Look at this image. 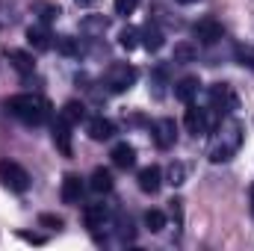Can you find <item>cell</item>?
Returning a JSON list of instances; mask_svg holds the SVG:
<instances>
[{
    "label": "cell",
    "instance_id": "12",
    "mask_svg": "<svg viewBox=\"0 0 254 251\" xmlns=\"http://www.w3.org/2000/svg\"><path fill=\"white\" fill-rule=\"evenodd\" d=\"M27 42H30L33 51H51V48H54V36H51V30H48L45 24L30 27V30H27Z\"/></svg>",
    "mask_w": 254,
    "mask_h": 251
},
{
    "label": "cell",
    "instance_id": "32",
    "mask_svg": "<svg viewBox=\"0 0 254 251\" xmlns=\"http://www.w3.org/2000/svg\"><path fill=\"white\" fill-rule=\"evenodd\" d=\"M21 240H27V243H36V246H42V243H45V237H39V234H21Z\"/></svg>",
    "mask_w": 254,
    "mask_h": 251
},
{
    "label": "cell",
    "instance_id": "17",
    "mask_svg": "<svg viewBox=\"0 0 254 251\" xmlns=\"http://www.w3.org/2000/svg\"><path fill=\"white\" fill-rule=\"evenodd\" d=\"M113 187H116V181H113V175L107 169H95L92 172V178H89V189L92 192L104 195V192H113Z\"/></svg>",
    "mask_w": 254,
    "mask_h": 251
},
{
    "label": "cell",
    "instance_id": "2",
    "mask_svg": "<svg viewBox=\"0 0 254 251\" xmlns=\"http://www.w3.org/2000/svg\"><path fill=\"white\" fill-rule=\"evenodd\" d=\"M213 133L216 136H213V145H210L207 157H210V163H228L240 151V145L246 139V127L237 119H228V122H219V127Z\"/></svg>",
    "mask_w": 254,
    "mask_h": 251
},
{
    "label": "cell",
    "instance_id": "34",
    "mask_svg": "<svg viewBox=\"0 0 254 251\" xmlns=\"http://www.w3.org/2000/svg\"><path fill=\"white\" fill-rule=\"evenodd\" d=\"M74 3H77V6H92L95 0H74Z\"/></svg>",
    "mask_w": 254,
    "mask_h": 251
},
{
    "label": "cell",
    "instance_id": "27",
    "mask_svg": "<svg viewBox=\"0 0 254 251\" xmlns=\"http://www.w3.org/2000/svg\"><path fill=\"white\" fill-rule=\"evenodd\" d=\"M151 80H154V86H157V89H154V95L160 98V95H163V86L169 83V65H157V68H154V74H151Z\"/></svg>",
    "mask_w": 254,
    "mask_h": 251
},
{
    "label": "cell",
    "instance_id": "16",
    "mask_svg": "<svg viewBox=\"0 0 254 251\" xmlns=\"http://www.w3.org/2000/svg\"><path fill=\"white\" fill-rule=\"evenodd\" d=\"M139 39H142V45H145L148 51H160V48L166 45V36H163V30H160L157 24H145V27L139 30Z\"/></svg>",
    "mask_w": 254,
    "mask_h": 251
},
{
    "label": "cell",
    "instance_id": "4",
    "mask_svg": "<svg viewBox=\"0 0 254 251\" xmlns=\"http://www.w3.org/2000/svg\"><path fill=\"white\" fill-rule=\"evenodd\" d=\"M136 77H139V71L133 65L116 63V65H110V71H107V86H110L113 95H122V92H127L136 83Z\"/></svg>",
    "mask_w": 254,
    "mask_h": 251
},
{
    "label": "cell",
    "instance_id": "35",
    "mask_svg": "<svg viewBox=\"0 0 254 251\" xmlns=\"http://www.w3.org/2000/svg\"><path fill=\"white\" fill-rule=\"evenodd\" d=\"M178 3H198V0H178Z\"/></svg>",
    "mask_w": 254,
    "mask_h": 251
},
{
    "label": "cell",
    "instance_id": "31",
    "mask_svg": "<svg viewBox=\"0 0 254 251\" xmlns=\"http://www.w3.org/2000/svg\"><path fill=\"white\" fill-rule=\"evenodd\" d=\"M83 27H86V30H107V18H98V21H92V18H89Z\"/></svg>",
    "mask_w": 254,
    "mask_h": 251
},
{
    "label": "cell",
    "instance_id": "8",
    "mask_svg": "<svg viewBox=\"0 0 254 251\" xmlns=\"http://www.w3.org/2000/svg\"><path fill=\"white\" fill-rule=\"evenodd\" d=\"M83 222H86V228H89L92 234H98V231L110 222V210H107L104 204H89V207L83 210Z\"/></svg>",
    "mask_w": 254,
    "mask_h": 251
},
{
    "label": "cell",
    "instance_id": "11",
    "mask_svg": "<svg viewBox=\"0 0 254 251\" xmlns=\"http://www.w3.org/2000/svg\"><path fill=\"white\" fill-rule=\"evenodd\" d=\"M89 136L95 139V142H107V139H113L116 136V125L110 122V119H104V116H95V119H89Z\"/></svg>",
    "mask_w": 254,
    "mask_h": 251
},
{
    "label": "cell",
    "instance_id": "30",
    "mask_svg": "<svg viewBox=\"0 0 254 251\" xmlns=\"http://www.w3.org/2000/svg\"><path fill=\"white\" fill-rule=\"evenodd\" d=\"M237 60H240V65L254 68V51L252 48H237Z\"/></svg>",
    "mask_w": 254,
    "mask_h": 251
},
{
    "label": "cell",
    "instance_id": "22",
    "mask_svg": "<svg viewBox=\"0 0 254 251\" xmlns=\"http://www.w3.org/2000/svg\"><path fill=\"white\" fill-rule=\"evenodd\" d=\"M57 51H60L63 57H80V39H74V36L57 39Z\"/></svg>",
    "mask_w": 254,
    "mask_h": 251
},
{
    "label": "cell",
    "instance_id": "21",
    "mask_svg": "<svg viewBox=\"0 0 254 251\" xmlns=\"http://www.w3.org/2000/svg\"><path fill=\"white\" fill-rule=\"evenodd\" d=\"M145 228H148L151 234H160V231L166 228V213H163V210H148V213H145Z\"/></svg>",
    "mask_w": 254,
    "mask_h": 251
},
{
    "label": "cell",
    "instance_id": "20",
    "mask_svg": "<svg viewBox=\"0 0 254 251\" xmlns=\"http://www.w3.org/2000/svg\"><path fill=\"white\" fill-rule=\"evenodd\" d=\"M33 12L42 18V24H51V21L60 18V6L57 3H48V0H36L33 3Z\"/></svg>",
    "mask_w": 254,
    "mask_h": 251
},
{
    "label": "cell",
    "instance_id": "29",
    "mask_svg": "<svg viewBox=\"0 0 254 251\" xmlns=\"http://www.w3.org/2000/svg\"><path fill=\"white\" fill-rule=\"evenodd\" d=\"M136 6H139V0H116V15H125L127 18Z\"/></svg>",
    "mask_w": 254,
    "mask_h": 251
},
{
    "label": "cell",
    "instance_id": "24",
    "mask_svg": "<svg viewBox=\"0 0 254 251\" xmlns=\"http://www.w3.org/2000/svg\"><path fill=\"white\" fill-rule=\"evenodd\" d=\"M119 45H122L125 51H133L136 45H142V39H139V30H136V27H125V30L119 33Z\"/></svg>",
    "mask_w": 254,
    "mask_h": 251
},
{
    "label": "cell",
    "instance_id": "10",
    "mask_svg": "<svg viewBox=\"0 0 254 251\" xmlns=\"http://www.w3.org/2000/svg\"><path fill=\"white\" fill-rule=\"evenodd\" d=\"M83 178L80 175H65L63 181V189H60V195H63V204H80V198H83Z\"/></svg>",
    "mask_w": 254,
    "mask_h": 251
},
{
    "label": "cell",
    "instance_id": "26",
    "mask_svg": "<svg viewBox=\"0 0 254 251\" xmlns=\"http://www.w3.org/2000/svg\"><path fill=\"white\" fill-rule=\"evenodd\" d=\"M119 228V237H122V243H133L136 240V228H133V222H130V216H119V222H116Z\"/></svg>",
    "mask_w": 254,
    "mask_h": 251
},
{
    "label": "cell",
    "instance_id": "9",
    "mask_svg": "<svg viewBox=\"0 0 254 251\" xmlns=\"http://www.w3.org/2000/svg\"><path fill=\"white\" fill-rule=\"evenodd\" d=\"M136 181H139V189H142V192L154 195L157 189L163 187V172H160V166H145V169H139Z\"/></svg>",
    "mask_w": 254,
    "mask_h": 251
},
{
    "label": "cell",
    "instance_id": "18",
    "mask_svg": "<svg viewBox=\"0 0 254 251\" xmlns=\"http://www.w3.org/2000/svg\"><path fill=\"white\" fill-rule=\"evenodd\" d=\"M9 63H12L15 71H21V74H33L36 71V60L27 51H9Z\"/></svg>",
    "mask_w": 254,
    "mask_h": 251
},
{
    "label": "cell",
    "instance_id": "3",
    "mask_svg": "<svg viewBox=\"0 0 254 251\" xmlns=\"http://www.w3.org/2000/svg\"><path fill=\"white\" fill-rule=\"evenodd\" d=\"M207 98H210V110H216L219 116L240 110V98H237V92H234L228 83H216V86H210Z\"/></svg>",
    "mask_w": 254,
    "mask_h": 251
},
{
    "label": "cell",
    "instance_id": "14",
    "mask_svg": "<svg viewBox=\"0 0 254 251\" xmlns=\"http://www.w3.org/2000/svg\"><path fill=\"white\" fill-rule=\"evenodd\" d=\"M54 145L63 151V157H71L74 148H71V125L65 119H57L54 122Z\"/></svg>",
    "mask_w": 254,
    "mask_h": 251
},
{
    "label": "cell",
    "instance_id": "6",
    "mask_svg": "<svg viewBox=\"0 0 254 251\" xmlns=\"http://www.w3.org/2000/svg\"><path fill=\"white\" fill-rule=\"evenodd\" d=\"M192 33H195L198 45H207V48L225 39V27H222L216 18H204V21H198V24L192 27Z\"/></svg>",
    "mask_w": 254,
    "mask_h": 251
},
{
    "label": "cell",
    "instance_id": "7",
    "mask_svg": "<svg viewBox=\"0 0 254 251\" xmlns=\"http://www.w3.org/2000/svg\"><path fill=\"white\" fill-rule=\"evenodd\" d=\"M154 142H157V148H172L175 142H178V125H175V119H160V122H154Z\"/></svg>",
    "mask_w": 254,
    "mask_h": 251
},
{
    "label": "cell",
    "instance_id": "5",
    "mask_svg": "<svg viewBox=\"0 0 254 251\" xmlns=\"http://www.w3.org/2000/svg\"><path fill=\"white\" fill-rule=\"evenodd\" d=\"M0 184L12 192H27L30 189V175L12 160H0Z\"/></svg>",
    "mask_w": 254,
    "mask_h": 251
},
{
    "label": "cell",
    "instance_id": "1",
    "mask_svg": "<svg viewBox=\"0 0 254 251\" xmlns=\"http://www.w3.org/2000/svg\"><path fill=\"white\" fill-rule=\"evenodd\" d=\"M6 110L18 119V122H24V125H45V122H51V116H54V107H51V101L45 98V95H33V92H24V95H12L9 101H6Z\"/></svg>",
    "mask_w": 254,
    "mask_h": 251
},
{
    "label": "cell",
    "instance_id": "15",
    "mask_svg": "<svg viewBox=\"0 0 254 251\" xmlns=\"http://www.w3.org/2000/svg\"><path fill=\"white\" fill-rule=\"evenodd\" d=\"M198 89H201V80L198 77H184V80L175 83V98L181 104H192L198 98Z\"/></svg>",
    "mask_w": 254,
    "mask_h": 251
},
{
    "label": "cell",
    "instance_id": "25",
    "mask_svg": "<svg viewBox=\"0 0 254 251\" xmlns=\"http://www.w3.org/2000/svg\"><path fill=\"white\" fill-rule=\"evenodd\" d=\"M184 181H187V166H184V163H172V166H169V172H166V184L181 187Z\"/></svg>",
    "mask_w": 254,
    "mask_h": 251
},
{
    "label": "cell",
    "instance_id": "33",
    "mask_svg": "<svg viewBox=\"0 0 254 251\" xmlns=\"http://www.w3.org/2000/svg\"><path fill=\"white\" fill-rule=\"evenodd\" d=\"M249 198H252V219H254V184H252V189H249Z\"/></svg>",
    "mask_w": 254,
    "mask_h": 251
},
{
    "label": "cell",
    "instance_id": "19",
    "mask_svg": "<svg viewBox=\"0 0 254 251\" xmlns=\"http://www.w3.org/2000/svg\"><path fill=\"white\" fill-rule=\"evenodd\" d=\"M60 119H65L68 125H80V122L86 119V107H83L80 101H68L63 107V113H60Z\"/></svg>",
    "mask_w": 254,
    "mask_h": 251
},
{
    "label": "cell",
    "instance_id": "28",
    "mask_svg": "<svg viewBox=\"0 0 254 251\" xmlns=\"http://www.w3.org/2000/svg\"><path fill=\"white\" fill-rule=\"evenodd\" d=\"M39 225H42V228L60 231V228H63V219H60V216H51V213H42V216H39Z\"/></svg>",
    "mask_w": 254,
    "mask_h": 251
},
{
    "label": "cell",
    "instance_id": "13",
    "mask_svg": "<svg viewBox=\"0 0 254 251\" xmlns=\"http://www.w3.org/2000/svg\"><path fill=\"white\" fill-rule=\"evenodd\" d=\"M110 157H113V166L116 169H133L136 166V148L133 145H127V142H119L113 151H110Z\"/></svg>",
    "mask_w": 254,
    "mask_h": 251
},
{
    "label": "cell",
    "instance_id": "23",
    "mask_svg": "<svg viewBox=\"0 0 254 251\" xmlns=\"http://www.w3.org/2000/svg\"><path fill=\"white\" fill-rule=\"evenodd\" d=\"M195 57H198V48L195 45H190V42L175 45V63H195Z\"/></svg>",
    "mask_w": 254,
    "mask_h": 251
}]
</instances>
